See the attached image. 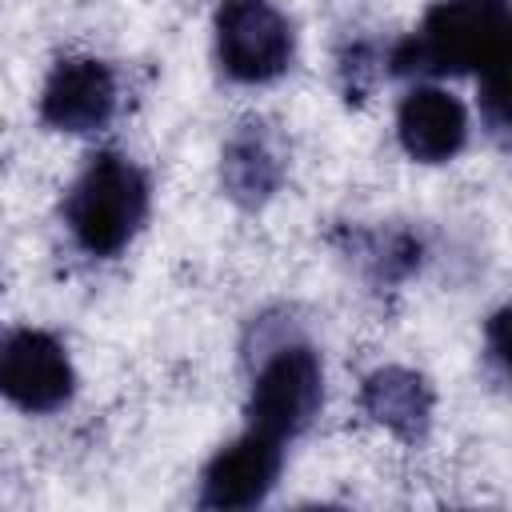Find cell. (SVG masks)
<instances>
[{
	"label": "cell",
	"mask_w": 512,
	"mask_h": 512,
	"mask_svg": "<svg viewBox=\"0 0 512 512\" xmlns=\"http://www.w3.org/2000/svg\"><path fill=\"white\" fill-rule=\"evenodd\" d=\"M256 344L248 356H256V372L248 384V428L288 444L296 440L324 408V364L308 340H300L284 320L260 316L252 328Z\"/></svg>",
	"instance_id": "2"
},
{
	"label": "cell",
	"mask_w": 512,
	"mask_h": 512,
	"mask_svg": "<svg viewBox=\"0 0 512 512\" xmlns=\"http://www.w3.org/2000/svg\"><path fill=\"white\" fill-rule=\"evenodd\" d=\"M484 348H488V360L496 368V376L504 380L508 376V308H496L488 328H484Z\"/></svg>",
	"instance_id": "12"
},
{
	"label": "cell",
	"mask_w": 512,
	"mask_h": 512,
	"mask_svg": "<svg viewBox=\"0 0 512 512\" xmlns=\"http://www.w3.org/2000/svg\"><path fill=\"white\" fill-rule=\"evenodd\" d=\"M212 32L220 68L240 84H268L296 56L292 20L272 0H220Z\"/></svg>",
	"instance_id": "4"
},
{
	"label": "cell",
	"mask_w": 512,
	"mask_h": 512,
	"mask_svg": "<svg viewBox=\"0 0 512 512\" xmlns=\"http://www.w3.org/2000/svg\"><path fill=\"white\" fill-rule=\"evenodd\" d=\"M400 148L420 164H444L468 144V108L440 84H416L396 108Z\"/></svg>",
	"instance_id": "9"
},
{
	"label": "cell",
	"mask_w": 512,
	"mask_h": 512,
	"mask_svg": "<svg viewBox=\"0 0 512 512\" xmlns=\"http://www.w3.org/2000/svg\"><path fill=\"white\" fill-rule=\"evenodd\" d=\"M512 8L508 0H436L420 28L388 52L396 76H456L508 72Z\"/></svg>",
	"instance_id": "1"
},
{
	"label": "cell",
	"mask_w": 512,
	"mask_h": 512,
	"mask_svg": "<svg viewBox=\"0 0 512 512\" xmlns=\"http://www.w3.org/2000/svg\"><path fill=\"white\" fill-rule=\"evenodd\" d=\"M344 252L376 288H396L424 264V240L412 228H352Z\"/></svg>",
	"instance_id": "11"
},
{
	"label": "cell",
	"mask_w": 512,
	"mask_h": 512,
	"mask_svg": "<svg viewBox=\"0 0 512 512\" xmlns=\"http://www.w3.org/2000/svg\"><path fill=\"white\" fill-rule=\"evenodd\" d=\"M152 184L124 152H96L64 192V224L88 256H116L144 228Z\"/></svg>",
	"instance_id": "3"
},
{
	"label": "cell",
	"mask_w": 512,
	"mask_h": 512,
	"mask_svg": "<svg viewBox=\"0 0 512 512\" xmlns=\"http://www.w3.org/2000/svg\"><path fill=\"white\" fill-rule=\"evenodd\" d=\"M360 408L372 424L392 432L404 444H416L432 428L436 388L424 372L404 364H380L360 380Z\"/></svg>",
	"instance_id": "10"
},
{
	"label": "cell",
	"mask_w": 512,
	"mask_h": 512,
	"mask_svg": "<svg viewBox=\"0 0 512 512\" xmlns=\"http://www.w3.org/2000/svg\"><path fill=\"white\" fill-rule=\"evenodd\" d=\"M76 368L68 348L44 328H8L0 332V396L28 412L44 416L72 400Z\"/></svg>",
	"instance_id": "5"
},
{
	"label": "cell",
	"mask_w": 512,
	"mask_h": 512,
	"mask_svg": "<svg viewBox=\"0 0 512 512\" xmlns=\"http://www.w3.org/2000/svg\"><path fill=\"white\" fill-rule=\"evenodd\" d=\"M120 88L112 64L100 56H64L52 64L44 88H40V120L56 132L88 136L108 128L116 116Z\"/></svg>",
	"instance_id": "6"
},
{
	"label": "cell",
	"mask_w": 512,
	"mask_h": 512,
	"mask_svg": "<svg viewBox=\"0 0 512 512\" xmlns=\"http://www.w3.org/2000/svg\"><path fill=\"white\" fill-rule=\"evenodd\" d=\"M284 468V444L244 428L236 440H228L200 472V508L212 512H240L268 500L276 488V476Z\"/></svg>",
	"instance_id": "7"
},
{
	"label": "cell",
	"mask_w": 512,
	"mask_h": 512,
	"mask_svg": "<svg viewBox=\"0 0 512 512\" xmlns=\"http://www.w3.org/2000/svg\"><path fill=\"white\" fill-rule=\"evenodd\" d=\"M288 176V148L280 140V132L260 120V116H248L240 120L228 140H224V152H220V188L232 204L240 208H264L280 184Z\"/></svg>",
	"instance_id": "8"
}]
</instances>
